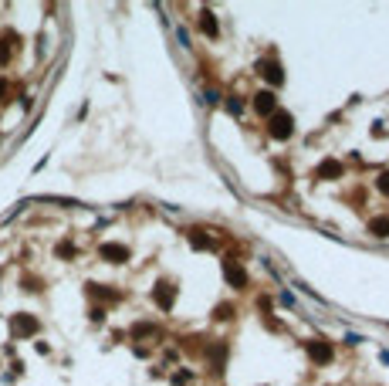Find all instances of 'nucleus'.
<instances>
[{
  "label": "nucleus",
  "mask_w": 389,
  "mask_h": 386,
  "mask_svg": "<svg viewBox=\"0 0 389 386\" xmlns=\"http://www.w3.org/2000/svg\"><path fill=\"white\" fill-rule=\"evenodd\" d=\"M267 132H271L274 139H288L291 132H295V119H291L288 112H274L271 122H267Z\"/></svg>",
  "instance_id": "f257e3e1"
},
{
  "label": "nucleus",
  "mask_w": 389,
  "mask_h": 386,
  "mask_svg": "<svg viewBox=\"0 0 389 386\" xmlns=\"http://www.w3.org/2000/svg\"><path fill=\"white\" fill-rule=\"evenodd\" d=\"M11 332L17 335V339H24V335H34V332H37V318L27 315V312L14 315V318H11Z\"/></svg>",
  "instance_id": "f03ea898"
},
{
  "label": "nucleus",
  "mask_w": 389,
  "mask_h": 386,
  "mask_svg": "<svg viewBox=\"0 0 389 386\" xmlns=\"http://www.w3.org/2000/svg\"><path fill=\"white\" fill-rule=\"evenodd\" d=\"M99 254L105 258V261H112V264H122V261H129V248H122V244H102V248H99Z\"/></svg>",
  "instance_id": "7ed1b4c3"
},
{
  "label": "nucleus",
  "mask_w": 389,
  "mask_h": 386,
  "mask_svg": "<svg viewBox=\"0 0 389 386\" xmlns=\"http://www.w3.org/2000/svg\"><path fill=\"white\" fill-rule=\"evenodd\" d=\"M223 274H227V281L237 284V288H244V284H247V274H244V268H240L237 261H223Z\"/></svg>",
  "instance_id": "20e7f679"
},
{
  "label": "nucleus",
  "mask_w": 389,
  "mask_h": 386,
  "mask_svg": "<svg viewBox=\"0 0 389 386\" xmlns=\"http://www.w3.org/2000/svg\"><path fill=\"white\" fill-rule=\"evenodd\" d=\"M274 105H278L274 102V91H257L254 95V109L261 115H274Z\"/></svg>",
  "instance_id": "39448f33"
},
{
  "label": "nucleus",
  "mask_w": 389,
  "mask_h": 386,
  "mask_svg": "<svg viewBox=\"0 0 389 386\" xmlns=\"http://www.w3.org/2000/svg\"><path fill=\"white\" fill-rule=\"evenodd\" d=\"M153 298H156V305L159 308H173V284H156L153 288Z\"/></svg>",
  "instance_id": "423d86ee"
},
{
  "label": "nucleus",
  "mask_w": 389,
  "mask_h": 386,
  "mask_svg": "<svg viewBox=\"0 0 389 386\" xmlns=\"http://www.w3.org/2000/svg\"><path fill=\"white\" fill-rule=\"evenodd\" d=\"M257 71H264V78L271 81V85H281V81H284V75H281V65H278V61H261V65H257Z\"/></svg>",
  "instance_id": "0eeeda50"
},
{
  "label": "nucleus",
  "mask_w": 389,
  "mask_h": 386,
  "mask_svg": "<svg viewBox=\"0 0 389 386\" xmlns=\"http://www.w3.org/2000/svg\"><path fill=\"white\" fill-rule=\"evenodd\" d=\"M308 352H311V359H318V363H328V359H332V346H328V342H311Z\"/></svg>",
  "instance_id": "6e6552de"
},
{
  "label": "nucleus",
  "mask_w": 389,
  "mask_h": 386,
  "mask_svg": "<svg viewBox=\"0 0 389 386\" xmlns=\"http://www.w3.org/2000/svg\"><path fill=\"white\" fill-rule=\"evenodd\" d=\"M318 176H322V180H335V176H342V163H335V159H325L322 166H318Z\"/></svg>",
  "instance_id": "1a4fd4ad"
},
{
  "label": "nucleus",
  "mask_w": 389,
  "mask_h": 386,
  "mask_svg": "<svg viewBox=\"0 0 389 386\" xmlns=\"http://www.w3.org/2000/svg\"><path fill=\"white\" fill-rule=\"evenodd\" d=\"M369 234L389 237V217H372V220H369Z\"/></svg>",
  "instance_id": "9d476101"
},
{
  "label": "nucleus",
  "mask_w": 389,
  "mask_h": 386,
  "mask_svg": "<svg viewBox=\"0 0 389 386\" xmlns=\"http://www.w3.org/2000/svg\"><path fill=\"white\" fill-rule=\"evenodd\" d=\"M200 31H203V34H210V37L217 34V21H213V14H210V11H203V14H200Z\"/></svg>",
  "instance_id": "9b49d317"
},
{
  "label": "nucleus",
  "mask_w": 389,
  "mask_h": 386,
  "mask_svg": "<svg viewBox=\"0 0 389 386\" xmlns=\"http://www.w3.org/2000/svg\"><path fill=\"white\" fill-rule=\"evenodd\" d=\"M88 292H91L95 298H109V302H112V298H119L115 292H105V284H88Z\"/></svg>",
  "instance_id": "f8f14e48"
},
{
  "label": "nucleus",
  "mask_w": 389,
  "mask_h": 386,
  "mask_svg": "<svg viewBox=\"0 0 389 386\" xmlns=\"http://www.w3.org/2000/svg\"><path fill=\"white\" fill-rule=\"evenodd\" d=\"M189 244H193V248H210V237H203V234H200V230H193V237H189Z\"/></svg>",
  "instance_id": "ddd939ff"
},
{
  "label": "nucleus",
  "mask_w": 389,
  "mask_h": 386,
  "mask_svg": "<svg viewBox=\"0 0 389 386\" xmlns=\"http://www.w3.org/2000/svg\"><path fill=\"white\" fill-rule=\"evenodd\" d=\"M376 186H379V190H382V193L389 197V173H382V176H379V180H376Z\"/></svg>",
  "instance_id": "4468645a"
},
{
  "label": "nucleus",
  "mask_w": 389,
  "mask_h": 386,
  "mask_svg": "<svg viewBox=\"0 0 389 386\" xmlns=\"http://www.w3.org/2000/svg\"><path fill=\"white\" fill-rule=\"evenodd\" d=\"M7 91H11V85H7V78H0V102H7Z\"/></svg>",
  "instance_id": "2eb2a0df"
},
{
  "label": "nucleus",
  "mask_w": 389,
  "mask_h": 386,
  "mask_svg": "<svg viewBox=\"0 0 389 386\" xmlns=\"http://www.w3.org/2000/svg\"><path fill=\"white\" fill-rule=\"evenodd\" d=\"M58 254H61V258H68V254H75V248H71V244H61V248H58Z\"/></svg>",
  "instance_id": "dca6fc26"
},
{
  "label": "nucleus",
  "mask_w": 389,
  "mask_h": 386,
  "mask_svg": "<svg viewBox=\"0 0 389 386\" xmlns=\"http://www.w3.org/2000/svg\"><path fill=\"white\" fill-rule=\"evenodd\" d=\"M217 318H230V305H220V308H217Z\"/></svg>",
  "instance_id": "f3484780"
}]
</instances>
